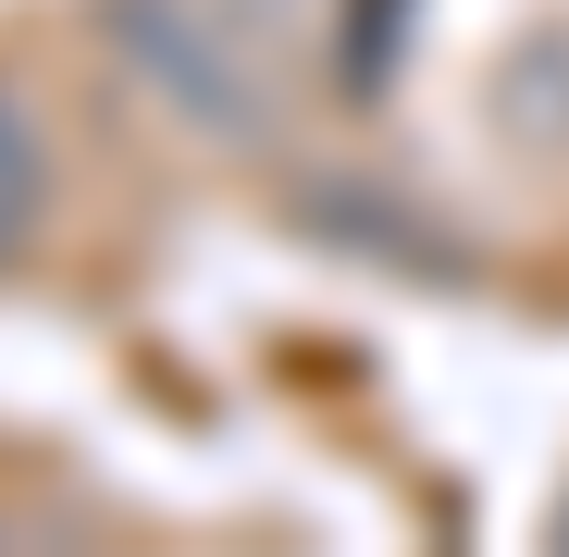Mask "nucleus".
Segmentation results:
<instances>
[{
  "instance_id": "1",
  "label": "nucleus",
  "mask_w": 569,
  "mask_h": 557,
  "mask_svg": "<svg viewBox=\"0 0 569 557\" xmlns=\"http://www.w3.org/2000/svg\"><path fill=\"white\" fill-rule=\"evenodd\" d=\"M87 26H100L112 74L173 137H199V149H272V74L236 38L223 0H87Z\"/></svg>"
},
{
  "instance_id": "2",
  "label": "nucleus",
  "mask_w": 569,
  "mask_h": 557,
  "mask_svg": "<svg viewBox=\"0 0 569 557\" xmlns=\"http://www.w3.org/2000/svg\"><path fill=\"white\" fill-rule=\"evenodd\" d=\"M38 199H50V149H38L26 87L0 74V260H26V236H38Z\"/></svg>"
},
{
  "instance_id": "3",
  "label": "nucleus",
  "mask_w": 569,
  "mask_h": 557,
  "mask_svg": "<svg viewBox=\"0 0 569 557\" xmlns=\"http://www.w3.org/2000/svg\"><path fill=\"white\" fill-rule=\"evenodd\" d=\"M385 26H409V0H359L347 13V87H385Z\"/></svg>"
}]
</instances>
